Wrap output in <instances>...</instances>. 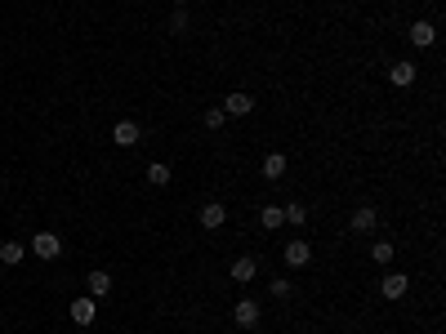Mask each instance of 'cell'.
Listing matches in <instances>:
<instances>
[{
    "instance_id": "cell-6",
    "label": "cell",
    "mask_w": 446,
    "mask_h": 334,
    "mask_svg": "<svg viewBox=\"0 0 446 334\" xmlns=\"http://www.w3.org/2000/svg\"><path fill=\"white\" fill-rule=\"evenodd\" d=\"M196 218H201V227H205V232H214V227H223V223H227V205L210 200V205H201V214H196Z\"/></svg>"
},
{
    "instance_id": "cell-9",
    "label": "cell",
    "mask_w": 446,
    "mask_h": 334,
    "mask_svg": "<svg viewBox=\"0 0 446 334\" xmlns=\"http://www.w3.org/2000/svg\"><path fill=\"white\" fill-rule=\"evenodd\" d=\"M139 138H143V129H139L134 121H116V129H112V143H116V147H134Z\"/></svg>"
},
{
    "instance_id": "cell-8",
    "label": "cell",
    "mask_w": 446,
    "mask_h": 334,
    "mask_svg": "<svg viewBox=\"0 0 446 334\" xmlns=\"http://www.w3.org/2000/svg\"><path fill=\"white\" fill-rule=\"evenodd\" d=\"M232 321H236V326H241V330L259 326V303H254V299H241V303H236V308H232Z\"/></svg>"
},
{
    "instance_id": "cell-5",
    "label": "cell",
    "mask_w": 446,
    "mask_h": 334,
    "mask_svg": "<svg viewBox=\"0 0 446 334\" xmlns=\"http://www.w3.org/2000/svg\"><path fill=\"white\" fill-rule=\"evenodd\" d=\"M406 290H411V276H402V272H388L384 281H379V294H384V299H402Z\"/></svg>"
},
{
    "instance_id": "cell-3",
    "label": "cell",
    "mask_w": 446,
    "mask_h": 334,
    "mask_svg": "<svg viewBox=\"0 0 446 334\" xmlns=\"http://www.w3.org/2000/svg\"><path fill=\"white\" fill-rule=\"evenodd\" d=\"M72 321L76 326H94V317H99V299H90V294H81V299H72Z\"/></svg>"
},
{
    "instance_id": "cell-15",
    "label": "cell",
    "mask_w": 446,
    "mask_h": 334,
    "mask_svg": "<svg viewBox=\"0 0 446 334\" xmlns=\"http://www.w3.org/2000/svg\"><path fill=\"white\" fill-rule=\"evenodd\" d=\"M281 174H286V156H281V152H268V156H263V178L277 183Z\"/></svg>"
},
{
    "instance_id": "cell-16",
    "label": "cell",
    "mask_w": 446,
    "mask_h": 334,
    "mask_svg": "<svg viewBox=\"0 0 446 334\" xmlns=\"http://www.w3.org/2000/svg\"><path fill=\"white\" fill-rule=\"evenodd\" d=\"M388 81H393L397 90H402V85H411L415 81V63H393V67H388Z\"/></svg>"
},
{
    "instance_id": "cell-17",
    "label": "cell",
    "mask_w": 446,
    "mask_h": 334,
    "mask_svg": "<svg viewBox=\"0 0 446 334\" xmlns=\"http://www.w3.org/2000/svg\"><path fill=\"white\" fill-rule=\"evenodd\" d=\"M281 214H286V223H295V227H303V223H308V205H299V200L281 205Z\"/></svg>"
},
{
    "instance_id": "cell-11",
    "label": "cell",
    "mask_w": 446,
    "mask_h": 334,
    "mask_svg": "<svg viewBox=\"0 0 446 334\" xmlns=\"http://www.w3.org/2000/svg\"><path fill=\"white\" fill-rule=\"evenodd\" d=\"M85 294H90V299H108L112 294V276L108 272H90L85 276Z\"/></svg>"
},
{
    "instance_id": "cell-20",
    "label": "cell",
    "mask_w": 446,
    "mask_h": 334,
    "mask_svg": "<svg viewBox=\"0 0 446 334\" xmlns=\"http://www.w3.org/2000/svg\"><path fill=\"white\" fill-rule=\"evenodd\" d=\"M170 32H174V36H183V32H187V9H183V5H179L174 14H170Z\"/></svg>"
},
{
    "instance_id": "cell-1",
    "label": "cell",
    "mask_w": 446,
    "mask_h": 334,
    "mask_svg": "<svg viewBox=\"0 0 446 334\" xmlns=\"http://www.w3.org/2000/svg\"><path fill=\"white\" fill-rule=\"evenodd\" d=\"M32 254L36 259H59L63 254V236L59 232H36L32 236Z\"/></svg>"
},
{
    "instance_id": "cell-14",
    "label": "cell",
    "mask_w": 446,
    "mask_h": 334,
    "mask_svg": "<svg viewBox=\"0 0 446 334\" xmlns=\"http://www.w3.org/2000/svg\"><path fill=\"white\" fill-rule=\"evenodd\" d=\"M281 223H286V214H281V205H263V209H259V227H263V232H277Z\"/></svg>"
},
{
    "instance_id": "cell-12",
    "label": "cell",
    "mask_w": 446,
    "mask_h": 334,
    "mask_svg": "<svg viewBox=\"0 0 446 334\" xmlns=\"http://www.w3.org/2000/svg\"><path fill=\"white\" fill-rule=\"evenodd\" d=\"M312 263V245L308 241H290L286 245V267H308Z\"/></svg>"
},
{
    "instance_id": "cell-23",
    "label": "cell",
    "mask_w": 446,
    "mask_h": 334,
    "mask_svg": "<svg viewBox=\"0 0 446 334\" xmlns=\"http://www.w3.org/2000/svg\"><path fill=\"white\" fill-rule=\"evenodd\" d=\"M174 5H183V0H174Z\"/></svg>"
},
{
    "instance_id": "cell-19",
    "label": "cell",
    "mask_w": 446,
    "mask_h": 334,
    "mask_svg": "<svg viewBox=\"0 0 446 334\" xmlns=\"http://www.w3.org/2000/svg\"><path fill=\"white\" fill-rule=\"evenodd\" d=\"M268 294L272 299H290V294H295V285L286 281V276H272V285H268Z\"/></svg>"
},
{
    "instance_id": "cell-7",
    "label": "cell",
    "mask_w": 446,
    "mask_h": 334,
    "mask_svg": "<svg viewBox=\"0 0 446 334\" xmlns=\"http://www.w3.org/2000/svg\"><path fill=\"white\" fill-rule=\"evenodd\" d=\"M250 112H254V98H250V94L236 90V94H227V98H223V116H250Z\"/></svg>"
},
{
    "instance_id": "cell-2",
    "label": "cell",
    "mask_w": 446,
    "mask_h": 334,
    "mask_svg": "<svg viewBox=\"0 0 446 334\" xmlns=\"http://www.w3.org/2000/svg\"><path fill=\"white\" fill-rule=\"evenodd\" d=\"M375 223H379V209H375V205H357V209H353V218H348V227H353L357 236H371V232H375Z\"/></svg>"
},
{
    "instance_id": "cell-4",
    "label": "cell",
    "mask_w": 446,
    "mask_h": 334,
    "mask_svg": "<svg viewBox=\"0 0 446 334\" xmlns=\"http://www.w3.org/2000/svg\"><path fill=\"white\" fill-rule=\"evenodd\" d=\"M227 276H232L236 285H250L254 276H259V259H254V254H241V259L232 263V272H227Z\"/></svg>"
},
{
    "instance_id": "cell-13",
    "label": "cell",
    "mask_w": 446,
    "mask_h": 334,
    "mask_svg": "<svg viewBox=\"0 0 446 334\" xmlns=\"http://www.w3.org/2000/svg\"><path fill=\"white\" fill-rule=\"evenodd\" d=\"M23 259H27V245L23 241H0V263H5V267H14Z\"/></svg>"
},
{
    "instance_id": "cell-21",
    "label": "cell",
    "mask_w": 446,
    "mask_h": 334,
    "mask_svg": "<svg viewBox=\"0 0 446 334\" xmlns=\"http://www.w3.org/2000/svg\"><path fill=\"white\" fill-rule=\"evenodd\" d=\"M371 259L375 263H393V245H388V241H375L371 245Z\"/></svg>"
},
{
    "instance_id": "cell-22",
    "label": "cell",
    "mask_w": 446,
    "mask_h": 334,
    "mask_svg": "<svg viewBox=\"0 0 446 334\" xmlns=\"http://www.w3.org/2000/svg\"><path fill=\"white\" fill-rule=\"evenodd\" d=\"M223 107H205V129H223Z\"/></svg>"
},
{
    "instance_id": "cell-10",
    "label": "cell",
    "mask_w": 446,
    "mask_h": 334,
    "mask_svg": "<svg viewBox=\"0 0 446 334\" xmlns=\"http://www.w3.org/2000/svg\"><path fill=\"white\" fill-rule=\"evenodd\" d=\"M433 41H438V27H433L429 18H420V23L411 27V45H415V50H429Z\"/></svg>"
},
{
    "instance_id": "cell-18",
    "label": "cell",
    "mask_w": 446,
    "mask_h": 334,
    "mask_svg": "<svg viewBox=\"0 0 446 334\" xmlns=\"http://www.w3.org/2000/svg\"><path fill=\"white\" fill-rule=\"evenodd\" d=\"M148 183H156V187L170 183V165H165V160H152V165H148Z\"/></svg>"
}]
</instances>
